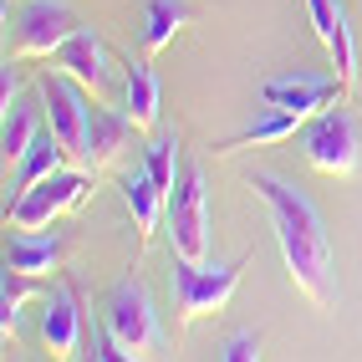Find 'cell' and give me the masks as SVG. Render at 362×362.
I'll return each mask as SVG.
<instances>
[{"mask_svg":"<svg viewBox=\"0 0 362 362\" xmlns=\"http://www.w3.org/2000/svg\"><path fill=\"white\" fill-rule=\"evenodd\" d=\"M250 194L271 209V230L286 260V276L291 286L311 301V306H332L337 301V255H332V235L322 209L311 204V194H301L296 184H286L281 174H265V168H250L245 174Z\"/></svg>","mask_w":362,"mask_h":362,"instance_id":"cell-1","label":"cell"},{"mask_svg":"<svg viewBox=\"0 0 362 362\" xmlns=\"http://www.w3.org/2000/svg\"><path fill=\"white\" fill-rule=\"evenodd\" d=\"M245 265H250V250L235 255V260H225V265L174 255V271H168V301H174V322H179V327H194V322L214 317V311H220V306L235 296V286H240V276H245Z\"/></svg>","mask_w":362,"mask_h":362,"instance_id":"cell-2","label":"cell"},{"mask_svg":"<svg viewBox=\"0 0 362 362\" xmlns=\"http://www.w3.org/2000/svg\"><path fill=\"white\" fill-rule=\"evenodd\" d=\"M103 327L117 337V347H123L128 357H163L168 352V332L158 322V306L148 296V286H143L138 276H123L107 291V317Z\"/></svg>","mask_w":362,"mask_h":362,"instance_id":"cell-3","label":"cell"},{"mask_svg":"<svg viewBox=\"0 0 362 362\" xmlns=\"http://www.w3.org/2000/svg\"><path fill=\"white\" fill-rule=\"evenodd\" d=\"M92 168H57V174H46L41 184L21 189V194L6 199V225L11 230H46L52 220L71 214L87 194H92Z\"/></svg>","mask_w":362,"mask_h":362,"instance_id":"cell-4","label":"cell"},{"mask_svg":"<svg viewBox=\"0 0 362 362\" xmlns=\"http://www.w3.org/2000/svg\"><path fill=\"white\" fill-rule=\"evenodd\" d=\"M301 148H306V163L317 174H332V179H347L357 174L362 163V123L352 107H327L306 123L301 133Z\"/></svg>","mask_w":362,"mask_h":362,"instance_id":"cell-5","label":"cell"},{"mask_svg":"<svg viewBox=\"0 0 362 362\" xmlns=\"http://www.w3.org/2000/svg\"><path fill=\"white\" fill-rule=\"evenodd\" d=\"M168 255L209 260V189L199 163H184L179 189L168 194Z\"/></svg>","mask_w":362,"mask_h":362,"instance_id":"cell-6","label":"cell"},{"mask_svg":"<svg viewBox=\"0 0 362 362\" xmlns=\"http://www.w3.org/2000/svg\"><path fill=\"white\" fill-rule=\"evenodd\" d=\"M41 342L52 347V357H82V347H92V317L71 276L41 296Z\"/></svg>","mask_w":362,"mask_h":362,"instance_id":"cell-7","label":"cell"},{"mask_svg":"<svg viewBox=\"0 0 362 362\" xmlns=\"http://www.w3.org/2000/svg\"><path fill=\"white\" fill-rule=\"evenodd\" d=\"M36 92H41L46 123H52V133L62 138V148L82 163V153H87V117H92V107H87V87L57 66V71H46V77L36 82Z\"/></svg>","mask_w":362,"mask_h":362,"instance_id":"cell-8","label":"cell"},{"mask_svg":"<svg viewBox=\"0 0 362 362\" xmlns=\"http://www.w3.org/2000/svg\"><path fill=\"white\" fill-rule=\"evenodd\" d=\"M260 98L271 107H286L296 117H317L332 98H347V87L337 71H311V66H291V71H276V77L260 82Z\"/></svg>","mask_w":362,"mask_h":362,"instance_id":"cell-9","label":"cell"},{"mask_svg":"<svg viewBox=\"0 0 362 362\" xmlns=\"http://www.w3.org/2000/svg\"><path fill=\"white\" fill-rule=\"evenodd\" d=\"M82 21L66 0H26L16 16V57H57V46L77 31Z\"/></svg>","mask_w":362,"mask_h":362,"instance_id":"cell-10","label":"cell"},{"mask_svg":"<svg viewBox=\"0 0 362 362\" xmlns=\"http://www.w3.org/2000/svg\"><path fill=\"white\" fill-rule=\"evenodd\" d=\"M66 77H77L92 98H107L112 92V66H107V41L92 31V26H77L62 46H57V57H52Z\"/></svg>","mask_w":362,"mask_h":362,"instance_id":"cell-11","label":"cell"},{"mask_svg":"<svg viewBox=\"0 0 362 362\" xmlns=\"http://www.w3.org/2000/svg\"><path fill=\"white\" fill-rule=\"evenodd\" d=\"M138 123L123 112V107H107V98H98V107H92L87 117V153H82V168H92V174H103V168H112L117 158L128 153Z\"/></svg>","mask_w":362,"mask_h":362,"instance_id":"cell-12","label":"cell"},{"mask_svg":"<svg viewBox=\"0 0 362 362\" xmlns=\"http://www.w3.org/2000/svg\"><path fill=\"white\" fill-rule=\"evenodd\" d=\"M306 16H311V26H317L322 46L332 52V66H337V77H342L347 98H352V87H357V41H352V26H347V6L342 0H306Z\"/></svg>","mask_w":362,"mask_h":362,"instance_id":"cell-13","label":"cell"},{"mask_svg":"<svg viewBox=\"0 0 362 362\" xmlns=\"http://www.w3.org/2000/svg\"><path fill=\"white\" fill-rule=\"evenodd\" d=\"M123 112L138 123V133H153L158 128L163 87H158V77H153L148 62H128V71H123Z\"/></svg>","mask_w":362,"mask_h":362,"instance_id":"cell-14","label":"cell"},{"mask_svg":"<svg viewBox=\"0 0 362 362\" xmlns=\"http://www.w3.org/2000/svg\"><path fill=\"white\" fill-rule=\"evenodd\" d=\"M62 235H41V230H16L11 245H6V265L11 271H26V276H52L62 271Z\"/></svg>","mask_w":362,"mask_h":362,"instance_id":"cell-15","label":"cell"},{"mask_svg":"<svg viewBox=\"0 0 362 362\" xmlns=\"http://www.w3.org/2000/svg\"><path fill=\"white\" fill-rule=\"evenodd\" d=\"M31 301H41V276H26V271L6 265V276H0V337H6V357L21 342V317H26Z\"/></svg>","mask_w":362,"mask_h":362,"instance_id":"cell-16","label":"cell"},{"mask_svg":"<svg viewBox=\"0 0 362 362\" xmlns=\"http://www.w3.org/2000/svg\"><path fill=\"white\" fill-rule=\"evenodd\" d=\"M123 204H128L133 225H138V240H148L158 230V220H168V194L153 184L148 168H133V174L123 179Z\"/></svg>","mask_w":362,"mask_h":362,"instance_id":"cell-17","label":"cell"},{"mask_svg":"<svg viewBox=\"0 0 362 362\" xmlns=\"http://www.w3.org/2000/svg\"><path fill=\"white\" fill-rule=\"evenodd\" d=\"M301 123H306V117H296V112H286V107H271V103H265V107H260L235 138L214 143V153H240V148H250V143H281V138H291Z\"/></svg>","mask_w":362,"mask_h":362,"instance_id":"cell-18","label":"cell"},{"mask_svg":"<svg viewBox=\"0 0 362 362\" xmlns=\"http://www.w3.org/2000/svg\"><path fill=\"white\" fill-rule=\"evenodd\" d=\"M189 26V0H148V11H143V52L158 57L168 52V41Z\"/></svg>","mask_w":362,"mask_h":362,"instance_id":"cell-19","label":"cell"},{"mask_svg":"<svg viewBox=\"0 0 362 362\" xmlns=\"http://www.w3.org/2000/svg\"><path fill=\"white\" fill-rule=\"evenodd\" d=\"M36 138H41V107L26 103V98H16L6 107V123H0V153H6V163H16Z\"/></svg>","mask_w":362,"mask_h":362,"instance_id":"cell-20","label":"cell"},{"mask_svg":"<svg viewBox=\"0 0 362 362\" xmlns=\"http://www.w3.org/2000/svg\"><path fill=\"white\" fill-rule=\"evenodd\" d=\"M66 158L71 153L62 148V138L57 133H41L31 148L16 158V194H21V189H31V184H41L46 174H57V168H66Z\"/></svg>","mask_w":362,"mask_h":362,"instance_id":"cell-21","label":"cell"},{"mask_svg":"<svg viewBox=\"0 0 362 362\" xmlns=\"http://www.w3.org/2000/svg\"><path fill=\"white\" fill-rule=\"evenodd\" d=\"M143 168L153 174V184L163 189V194H174V189H179V174H184L179 138H174V133H153L148 148H143Z\"/></svg>","mask_w":362,"mask_h":362,"instance_id":"cell-22","label":"cell"},{"mask_svg":"<svg viewBox=\"0 0 362 362\" xmlns=\"http://www.w3.org/2000/svg\"><path fill=\"white\" fill-rule=\"evenodd\" d=\"M220 357H225V362H255V357H260V332H235V337H225Z\"/></svg>","mask_w":362,"mask_h":362,"instance_id":"cell-23","label":"cell"},{"mask_svg":"<svg viewBox=\"0 0 362 362\" xmlns=\"http://www.w3.org/2000/svg\"><path fill=\"white\" fill-rule=\"evenodd\" d=\"M16 98H21V66L6 62V77H0V107H11Z\"/></svg>","mask_w":362,"mask_h":362,"instance_id":"cell-24","label":"cell"},{"mask_svg":"<svg viewBox=\"0 0 362 362\" xmlns=\"http://www.w3.org/2000/svg\"><path fill=\"white\" fill-rule=\"evenodd\" d=\"M6 6H11V0H6Z\"/></svg>","mask_w":362,"mask_h":362,"instance_id":"cell-25","label":"cell"}]
</instances>
